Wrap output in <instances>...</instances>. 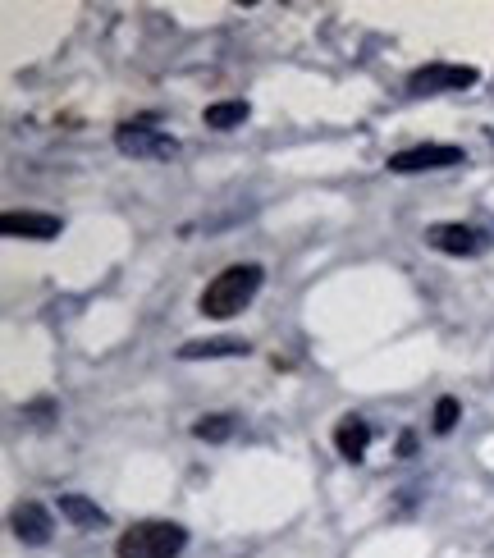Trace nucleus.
Here are the masks:
<instances>
[{"label":"nucleus","mask_w":494,"mask_h":558,"mask_svg":"<svg viewBox=\"0 0 494 558\" xmlns=\"http://www.w3.org/2000/svg\"><path fill=\"white\" fill-rule=\"evenodd\" d=\"M115 147L133 161H170V156H179V142L161 129H147V124H124L115 133Z\"/></svg>","instance_id":"nucleus-3"},{"label":"nucleus","mask_w":494,"mask_h":558,"mask_svg":"<svg viewBox=\"0 0 494 558\" xmlns=\"http://www.w3.org/2000/svg\"><path fill=\"white\" fill-rule=\"evenodd\" d=\"M183 362H202V357H247L243 339H193L179 348Z\"/></svg>","instance_id":"nucleus-11"},{"label":"nucleus","mask_w":494,"mask_h":558,"mask_svg":"<svg viewBox=\"0 0 494 558\" xmlns=\"http://www.w3.org/2000/svg\"><path fill=\"white\" fill-rule=\"evenodd\" d=\"M261 279H266V270H261L257 261L229 266L202 289V302H197V307H202V316H211V321H229V316H238L247 302L261 293Z\"/></svg>","instance_id":"nucleus-1"},{"label":"nucleus","mask_w":494,"mask_h":558,"mask_svg":"<svg viewBox=\"0 0 494 558\" xmlns=\"http://www.w3.org/2000/svg\"><path fill=\"white\" fill-rule=\"evenodd\" d=\"M476 83V69L467 65H421L417 74L408 78V92L412 97H440V92H462V87Z\"/></svg>","instance_id":"nucleus-5"},{"label":"nucleus","mask_w":494,"mask_h":558,"mask_svg":"<svg viewBox=\"0 0 494 558\" xmlns=\"http://www.w3.org/2000/svg\"><path fill=\"white\" fill-rule=\"evenodd\" d=\"M188 549V531L179 522H133L119 536V558H179Z\"/></svg>","instance_id":"nucleus-2"},{"label":"nucleus","mask_w":494,"mask_h":558,"mask_svg":"<svg viewBox=\"0 0 494 558\" xmlns=\"http://www.w3.org/2000/svg\"><path fill=\"white\" fill-rule=\"evenodd\" d=\"M10 531L23 540V545H46L51 531H55V522H51V513H46L42 504H19L10 513Z\"/></svg>","instance_id":"nucleus-8"},{"label":"nucleus","mask_w":494,"mask_h":558,"mask_svg":"<svg viewBox=\"0 0 494 558\" xmlns=\"http://www.w3.org/2000/svg\"><path fill=\"white\" fill-rule=\"evenodd\" d=\"M60 517L74 526H83V531H97V526L110 522V513L97 504V499H87V494H60Z\"/></svg>","instance_id":"nucleus-9"},{"label":"nucleus","mask_w":494,"mask_h":558,"mask_svg":"<svg viewBox=\"0 0 494 558\" xmlns=\"http://www.w3.org/2000/svg\"><path fill=\"white\" fill-rule=\"evenodd\" d=\"M206 129H238V124H243L247 119V101H215V106H206Z\"/></svg>","instance_id":"nucleus-12"},{"label":"nucleus","mask_w":494,"mask_h":558,"mask_svg":"<svg viewBox=\"0 0 494 558\" xmlns=\"http://www.w3.org/2000/svg\"><path fill=\"white\" fill-rule=\"evenodd\" d=\"M366 444H371V426H366L362 417H344L339 426H334V449H339V458L362 462Z\"/></svg>","instance_id":"nucleus-10"},{"label":"nucleus","mask_w":494,"mask_h":558,"mask_svg":"<svg viewBox=\"0 0 494 558\" xmlns=\"http://www.w3.org/2000/svg\"><path fill=\"white\" fill-rule=\"evenodd\" d=\"M426 243L435 252H449V257H481L485 247H490V234L472 225H430Z\"/></svg>","instance_id":"nucleus-6"},{"label":"nucleus","mask_w":494,"mask_h":558,"mask_svg":"<svg viewBox=\"0 0 494 558\" xmlns=\"http://www.w3.org/2000/svg\"><path fill=\"white\" fill-rule=\"evenodd\" d=\"M0 234L5 238H60V215H46V211H5L0 215Z\"/></svg>","instance_id":"nucleus-7"},{"label":"nucleus","mask_w":494,"mask_h":558,"mask_svg":"<svg viewBox=\"0 0 494 558\" xmlns=\"http://www.w3.org/2000/svg\"><path fill=\"white\" fill-rule=\"evenodd\" d=\"M412 449H417V440H412V435H403V440H398V453H403V458H412Z\"/></svg>","instance_id":"nucleus-15"},{"label":"nucleus","mask_w":494,"mask_h":558,"mask_svg":"<svg viewBox=\"0 0 494 558\" xmlns=\"http://www.w3.org/2000/svg\"><path fill=\"white\" fill-rule=\"evenodd\" d=\"M193 435L197 440H206V444H225L229 435H234V417H225V412H215V417H202L193 426Z\"/></svg>","instance_id":"nucleus-13"},{"label":"nucleus","mask_w":494,"mask_h":558,"mask_svg":"<svg viewBox=\"0 0 494 558\" xmlns=\"http://www.w3.org/2000/svg\"><path fill=\"white\" fill-rule=\"evenodd\" d=\"M389 174H426V170H453L462 165V147H449V142H426V147H408L389 156Z\"/></svg>","instance_id":"nucleus-4"},{"label":"nucleus","mask_w":494,"mask_h":558,"mask_svg":"<svg viewBox=\"0 0 494 558\" xmlns=\"http://www.w3.org/2000/svg\"><path fill=\"white\" fill-rule=\"evenodd\" d=\"M458 417H462V403L453 394H444L440 403H435V421H430V426H435V435H449V430L458 426Z\"/></svg>","instance_id":"nucleus-14"}]
</instances>
